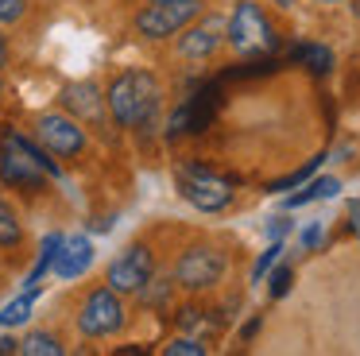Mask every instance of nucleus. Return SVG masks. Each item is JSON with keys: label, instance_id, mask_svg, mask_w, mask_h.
<instances>
[{"label": "nucleus", "instance_id": "nucleus-1", "mask_svg": "<svg viewBox=\"0 0 360 356\" xmlns=\"http://www.w3.org/2000/svg\"><path fill=\"white\" fill-rule=\"evenodd\" d=\"M105 105H109L112 120L124 128H148L163 105V89L148 70H124L120 77H112Z\"/></svg>", "mask_w": 360, "mask_h": 356}, {"label": "nucleus", "instance_id": "nucleus-2", "mask_svg": "<svg viewBox=\"0 0 360 356\" xmlns=\"http://www.w3.org/2000/svg\"><path fill=\"white\" fill-rule=\"evenodd\" d=\"M47 174H58V167L47 159V147H35L24 136H4L0 144V178L20 190H39Z\"/></svg>", "mask_w": 360, "mask_h": 356}, {"label": "nucleus", "instance_id": "nucleus-3", "mask_svg": "<svg viewBox=\"0 0 360 356\" xmlns=\"http://www.w3.org/2000/svg\"><path fill=\"white\" fill-rule=\"evenodd\" d=\"M225 35L233 43V51L240 58H259V54H271L279 35H275V23L264 15V8L256 0H236L233 15L225 23Z\"/></svg>", "mask_w": 360, "mask_h": 356}, {"label": "nucleus", "instance_id": "nucleus-4", "mask_svg": "<svg viewBox=\"0 0 360 356\" xmlns=\"http://www.w3.org/2000/svg\"><path fill=\"white\" fill-rule=\"evenodd\" d=\"M174 182L179 193L202 213H221V209L233 201V182L221 174H213L210 167H198V163H179L174 167Z\"/></svg>", "mask_w": 360, "mask_h": 356}, {"label": "nucleus", "instance_id": "nucleus-5", "mask_svg": "<svg viewBox=\"0 0 360 356\" xmlns=\"http://www.w3.org/2000/svg\"><path fill=\"white\" fill-rule=\"evenodd\" d=\"M225 271H229L225 252L194 244L179 255V263H174V283H179L182 291H210V286H217L221 279H225Z\"/></svg>", "mask_w": 360, "mask_h": 356}, {"label": "nucleus", "instance_id": "nucleus-6", "mask_svg": "<svg viewBox=\"0 0 360 356\" xmlns=\"http://www.w3.org/2000/svg\"><path fill=\"white\" fill-rule=\"evenodd\" d=\"M198 12H202L198 0H159V4L143 8L136 15V31L143 39H171V35H182L198 20Z\"/></svg>", "mask_w": 360, "mask_h": 356}, {"label": "nucleus", "instance_id": "nucleus-7", "mask_svg": "<svg viewBox=\"0 0 360 356\" xmlns=\"http://www.w3.org/2000/svg\"><path fill=\"white\" fill-rule=\"evenodd\" d=\"M78 329L86 333V337H112V333L124 329V302H120V291L97 286L78 310Z\"/></svg>", "mask_w": 360, "mask_h": 356}, {"label": "nucleus", "instance_id": "nucleus-8", "mask_svg": "<svg viewBox=\"0 0 360 356\" xmlns=\"http://www.w3.org/2000/svg\"><path fill=\"white\" fill-rule=\"evenodd\" d=\"M155 275V260H151L148 244H132L109 263V286L120 294H140Z\"/></svg>", "mask_w": 360, "mask_h": 356}, {"label": "nucleus", "instance_id": "nucleus-9", "mask_svg": "<svg viewBox=\"0 0 360 356\" xmlns=\"http://www.w3.org/2000/svg\"><path fill=\"white\" fill-rule=\"evenodd\" d=\"M35 136H39V144L47 147L51 155H78L82 147H86V132H82L78 116H63V113H47L39 116V124H35Z\"/></svg>", "mask_w": 360, "mask_h": 356}, {"label": "nucleus", "instance_id": "nucleus-10", "mask_svg": "<svg viewBox=\"0 0 360 356\" xmlns=\"http://www.w3.org/2000/svg\"><path fill=\"white\" fill-rule=\"evenodd\" d=\"M217 89H202L194 93V97H186L179 108L171 113V120H167V136H186V132H202L205 124L213 120V113H217Z\"/></svg>", "mask_w": 360, "mask_h": 356}, {"label": "nucleus", "instance_id": "nucleus-11", "mask_svg": "<svg viewBox=\"0 0 360 356\" xmlns=\"http://www.w3.org/2000/svg\"><path fill=\"white\" fill-rule=\"evenodd\" d=\"M225 39L229 35H225V23L221 20H194L179 39V54L182 58H194V62H205V58H213V54L221 51Z\"/></svg>", "mask_w": 360, "mask_h": 356}, {"label": "nucleus", "instance_id": "nucleus-12", "mask_svg": "<svg viewBox=\"0 0 360 356\" xmlns=\"http://www.w3.org/2000/svg\"><path fill=\"white\" fill-rule=\"evenodd\" d=\"M89 263H94V244H89V236H70V240H63V248H58V260H55L58 279H78V275H86Z\"/></svg>", "mask_w": 360, "mask_h": 356}, {"label": "nucleus", "instance_id": "nucleus-13", "mask_svg": "<svg viewBox=\"0 0 360 356\" xmlns=\"http://www.w3.org/2000/svg\"><path fill=\"white\" fill-rule=\"evenodd\" d=\"M101 89L94 82H78V85H66L63 89V105L70 108L74 116H86V120H97L101 116Z\"/></svg>", "mask_w": 360, "mask_h": 356}, {"label": "nucleus", "instance_id": "nucleus-14", "mask_svg": "<svg viewBox=\"0 0 360 356\" xmlns=\"http://www.w3.org/2000/svg\"><path fill=\"white\" fill-rule=\"evenodd\" d=\"M290 58L302 62L314 77H326L329 70H333V51H329V46H321V43H298V46H290Z\"/></svg>", "mask_w": 360, "mask_h": 356}, {"label": "nucleus", "instance_id": "nucleus-15", "mask_svg": "<svg viewBox=\"0 0 360 356\" xmlns=\"http://www.w3.org/2000/svg\"><path fill=\"white\" fill-rule=\"evenodd\" d=\"M337 190H341V178H314L306 190L287 193V198H283V205L298 209V205H310V201H326V198H337Z\"/></svg>", "mask_w": 360, "mask_h": 356}, {"label": "nucleus", "instance_id": "nucleus-16", "mask_svg": "<svg viewBox=\"0 0 360 356\" xmlns=\"http://www.w3.org/2000/svg\"><path fill=\"white\" fill-rule=\"evenodd\" d=\"M63 240H66V236H58V232H51V236L43 240V252H39V260H35L32 275H27V291H39V286H43V275H47V271L55 267V260H58V248H63Z\"/></svg>", "mask_w": 360, "mask_h": 356}, {"label": "nucleus", "instance_id": "nucleus-17", "mask_svg": "<svg viewBox=\"0 0 360 356\" xmlns=\"http://www.w3.org/2000/svg\"><path fill=\"white\" fill-rule=\"evenodd\" d=\"M35 294H39V291H24V294H20V298H12L8 306L0 310V329H12V325H24L27 317H32Z\"/></svg>", "mask_w": 360, "mask_h": 356}, {"label": "nucleus", "instance_id": "nucleus-18", "mask_svg": "<svg viewBox=\"0 0 360 356\" xmlns=\"http://www.w3.org/2000/svg\"><path fill=\"white\" fill-rule=\"evenodd\" d=\"M20 352L24 356H63V345H58L55 333H27L20 341Z\"/></svg>", "mask_w": 360, "mask_h": 356}, {"label": "nucleus", "instance_id": "nucleus-19", "mask_svg": "<svg viewBox=\"0 0 360 356\" xmlns=\"http://www.w3.org/2000/svg\"><path fill=\"white\" fill-rule=\"evenodd\" d=\"M318 163H321V159H310L306 167H298V170H290V174H283V178H275V182H267V193H287V190H295V186H302L306 178L318 170Z\"/></svg>", "mask_w": 360, "mask_h": 356}, {"label": "nucleus", "instance_id": "nucleus-20", "mask_svg": "<svg viewBox=\"0 0 360 356\" xmlns=\"http://www.w3.org/2000/svg\"><path fill=\"white\" fill-rule=\"evenodd\" d=\"M20 240H24V229H20L16 213H12V205L0 201V248H12V244H20Z\"/></svg>", "mask_w": 360, "mask_h": 356}, {"label": "nucleus", "instance_id": "nucleus-21", "mask_svg": "<svg viewBox=\"0 0 360 356\" xmlns=\"http://www.w3.org/2000/svg\"><path fill=\"white\" fill-rule=\"evenodd\" d=\"M290 283H295V271L290 267H271L267 271V294H271V298H283V294L290 291Z\"/></svg>", "mask_w": 360, "mask_h": 356}, {"label": "nucleus", "instance_id": "nucleus-22", "mask_svg": "<svg viewBox=\"0 0 360 356\" xmlns=\"http://www.w3.org/2000/svg\"><path fill=\"white\" fill-rule=\"evenodd\" d=\"M279 255H283V244H279V240H271V248H267V252L256 260V267H252V283H264L267 271H271L275 263H279Z\"/></svg>", "mask_w": 360, "mask_h": 356}, {"label": "nucleus", "instance_id": "nucleus-23", "mask_svg": "<svg viewBox=\"0 0 360 356\" xmlns=\"http://www.w3.org/2000/svg\"><path fill=\"white\" fill-rule=\"evenodd\" d=\"M167 356H205V345L194 337H174L171 345H167Z\"/></svg>", "mask_w": 360, "mask_h": 356}, {"label": "nucleus", "instance_id": "nucleus-24", "mask_svg": "<svg viewBox=\"0 0 360 356\" xmlns=\"http://www.w3.org/2000/svg\"><path fill=\"white\" fill-rule=\"evenodd\" d=\"M27 12V0H0V23H20Z\"/></svg>", "mask_w": 360, "mask_h": 356}, {"label": "nucleus", "instance_id": "nucleus-25", "mask_svg": "<svg viewBox=\"0 0 360 356\" xmlns=\"http://www.w3.org/2000/svg\"><path fill=\"white\" fill-rule=\"evenodd\" d=\"M298 244L310 248V252H314V248L321 244V221H310V224H306V229L298 232Z\"/></svg>", "mask_w": 360, "mask_h": 356}, {"label": "nucleus", "instance_id": "nucleus-26", "mask_svg": "<svg viewBox=\"0 0 360 356\" xmlns=\"http://www.w3.org/2000/svg\"><path fill=\"white\" fill-rule=\"evenodd\" d=\"M349 217H352V232L360 236V201H349Z\"/></svg>", "mask_w": 360, "mask_h": 356}, {"label": "nucleus", "instance_id": "nucleus-27", "mask_svg": "<svg viewBox=\"0 0 360 356\" xmlns=\"http://www.w3.org/2000/svg\"><path fill=\"white\" fill-rule=\"evenodd\" d=\"M256 329H259V317H252V322L244 325V333H240V337H244V341H252V337H256Z\"/></svg>", "mask_w": 360, "mask_h": 356}, {"label": "nucleus", "instance_id": "nucleus-28", "mask_svg": "<svg viewBox=\"0 0 360 356\" xmlns=\"http://www.w3.org/2000/svg\"><path fill=\"white\" fill-rule=\"evenodd\" d=\"M283 232H287V221H283V217H275V221H271V236H275V240H279V236H283Z\"/></svg>", "mask_w": 360, "mask_h": 356}, {"label": "nucleus", "instance_id": "nucleus-29", "mask_svg": "<svg viewBox=\"0 0 360 356\" xmlns=\"http://www.w3.org/2000/svg\"><path fill=\"white\" fill-rule=\"evenodd\" d=\"M0 352H20V341L4 337V341H0Z\"/></svg>", "mask_w": 360, "mask_h": 356}, {"label": "nucleus", "instance_id": "nucleus-30", "mask_svg": "<svg viewBox=\"0 0 360 356\" xmlns=\"http://www.w3.org/2000/svg\"><path fill=\"white\" fill-rule=\"evenodd\" d=\"M8 62V43H4V35H0V66Z\"/></svg>", "mask_w": 360, "mask_h": 356}, {"label": "nucleus", "instance_id": "nucleus-31", "mask_svg": "<svg viewBox=\"0 0 360 356\" xmlns=\"http://www.w3.org/2000/svg\"><path fill=\"white\" fill-rule=\"evenodd\" d=\"M275 4H283V8H287V4H290V0H275Z\"/></svg>", "mask_w": 360, "mask_h": 356}, {"label": "nucleus", "instance_id": "nucleus-32", "mask_svg": "<svg viewBox=\"0 0 360 356\" xmlns=\"http://www.w3.org/2000/svg\"><path fill=\"white\" fill-rule=\"evenodd\" d=\"M0 93H4V85H0Z\"/></svg>", "mask_w": 360, "mask_h": 356}, {"label": "nucleus", "instance_id": "nucleus-33", "mask_svg": "<svg viewBox=\"0 0 360 356\" xmlns=\"http://www.w3.org/2000/svg\"><path fill=\"white\" fill-rule=\"evenodd\" d=\"M151 4H159V0H151Z\"/></svg>", "mask_w": 360, "mask_h": 356}]
</instances>
